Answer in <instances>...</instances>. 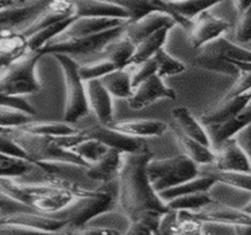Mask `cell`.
Masks as SVG:
<instances>
[{
  "label": "cell",
  "instance_id": "6da1fadb",
  "mask_svg": "<svg viewBox=\"0 0 251 235\" xmlns=\"http://www.w3.org/2000/svg\"><path fill=\"white\" fill-rule=\"evenodd\" d=\"M152 158L153 152L147 143L135 152L124 153L118 176V201L129 221L147 211L164 213L169 210L149 180L147 166Z\"/></svg>",
  "mask_w": 251,
  "mask_h": 235
},
{
  "label": "cell",
  "instance_id": "7a4b0ae2",
  "mask_svg": "<svg viewBox=\"0 0 251 235\" xmlns=\"http://www.w3.org/2000/svg\"><path fill=\"white\" fill-rule=\"evenodd\" d=\"M0 194L36 213L57 219L77 196L65 188L0 176Z\"/></svg>",
  "mask_w": 251,
  "mask_h": 235
},
{
  "label": "cell",
  "instance_id": "3957f363",
  "mask_svg": "<svg viewBox=\"0 0 251 235\" xmlns=\"http://www.w3.org/2000/svg\"><path fill=\"white\" fill-rule=\"evenodd\" d=\"M40 57L43 56L39 52L28 48L7 67L0 71V94L23 97L39 92L40 84L36 77V67Z\"/></svg>",
  "mask_w": 251,
  "mask_h": 235
},
{
  "label": "cell",
  "instance_id": "277c9868",
  "mask_svg": "<svg viewBox=\"0 0 251 235\" xmlns=\"http://www.w3.org/2000/svg\"><path fill=\"white\" fill-rule=\"evenodd\" d=\"M125 25L111 28V30L101 32V33L85 37L66 36L61 31L59 34L50 39L40 48L39 53L42 56L61 53L70 56L71 58L91 57L93 54L100 53L106 43H109L111 40L116 39L117 37L124 33Z\"/></svg>",
  "mask_w": 251,
  "mask_h": 235
},
{
  "label": "cell",
  "instance_id": "5b68a950",
  "mask_svg": "<svg viewBox=\"0 0 251 235\" xmlns=\"http://www.w3.org/2000/svg\"><path fill=\"white\" fill-rule=\"evenodd\" d=\"M8 134L22 149L26 158L32 162L71 161L89 166L79 156L63 149L55 141L54 136L34 134L14 127L8 130Z\"/></svg>",
  "mask_w": 251,
  "mask_h": 235
},
{
  "label": "cell",
  "instance_id": "8992f818",
  "mask_svg": "<svg viewBox=\"0 0 251 235\" xmlns=\"http://www.w3.org/2000/svg\"><path fill=\"white\" fill-rule=\"evenodd\" d=\"M52 56L60 64L65 81L66 100L63 120L77 124L91 113L87 104L85 81L80 78L78 72V63L74 58L61 53H55Z\"/></svg>",
  "mask_w": 251,
  "mask_h": 235
},
{
  "label": "cell",
  "instance_id": "52a82bcc",
  "mask_svg": "<svg viewBox=\"0 0 251 235\" xmlns=\"http://www.w3.org/2000/svg\"><path fill=\"white\" fill-rule=\"evenodd\" d=\"M147 172L157 193L188 181L198 175V166L184 153L171 158L149 161Z\"/></svg>",
  "mask_w": 251,
  "mask_h": 235
},
{
  "label": "cell",
  "instance_id": "ba28073f",
  "mask_svg": "<svg viewBox=\"0 0 251 235\" xmlns=\"http://www.w3.org/2000/svg\"><path fill=\"white\" fill-rule=\"evenodd\" d=\"M65 221L30 210H0V234L60 233Z\"/></svg>",
  "mask_w": 251,
  "mask_h": 235
},
{
  "label": "cell",
  "instance_id": "9c48e42d",
  "mask_svg": "<svg viewBox=\"0 0 251 235\" xmlns=\"http://www.w3.org/2000/svg\"><path fill=\"white\" fill-rule=\"evenodd\" d=\"M231 28V25L226 20L217 18L210 13L209 10L203 11L191 19L189 30L186 31L189 43L194 50H200L206 43L216 38L224 36Z\"/></svg>",
  "mask_w": 251,
  "mask_h": 235
},
{
  "label": "cell",
  "instance_id": "30bf717a",
  "mask_svg": "<svg viewBox=\"0 0 251 235\" xmlns=\"http://www.w3.org/2000/svg\"><path fill=\"white\" fill-rule=\"evenodd\" d=\"M198 51V54L226 59L237 65L241 71H251V53L249 48L233 43L226 34L206 43Z\"/></svg>",
  "mask_w": 251,
  "mask_h": 235
},
{
  "label": "cell",
  "instance_id": "8fae6325",
  "mask_svg": "<svg viewBox=\"0 0 251 235\" xmlns=\"http://www.w3.org/2000/svg\"><path fill=\"white\" fill-rule=\"evenodd\" d=\"M75 125L79 127L80 133L85 138L96 139V140H99L100 143L106 145L107 147L122 150L123 153L135 152L145 144V141H143L141 138L123 134V133L110 128L109 126L99 124L97 120H96V123L87 125V126H80L79 124Z\"/></svg>",
  "mask_w": 251,
  "mask_h": 235
},
{
  "label": "cell",
  "instance_id": "7c38bea8",
  "mask_svg": "<svg viewBox=\"0 0 251 235\" xmlns=\"http://www.w3.org/2000/svg\"><path fill=\"white\" fill-rule=\"evenodd\" d=\"M176 98V91L165 86L162 78L153 74L133 88L132 95L127 98V106L138 111L159 99L175 100Z\"/></svg>",
  "mask_w": 251,
  "mask_h": 235
},
{
  "label": "cell",
  "instance_id": "4fadbf2b",
  "mask_svg": "<svg viewBox=\"0 0 251 235\" xmlns=\"http://www.w3.org/2000/svg\"><path fill=\"white\" fill-rule=\"evenodd\" d=\"M49 0H33L25 4H16L0 10V32L16 30L22 32L37 18Z\"/></svg>",
  "mask_w": 251,
  "mask_h": 235
},
{
  "label": "cell",
  "instance_id": "5bb4252c",
  "mask_svg": "<svg viewBox=\"0 0 251 235\" xmlns=\"http://www.w3.org/2000/svg\"><path fill=\"white\" fill-rule=\"evenodd\" d=\"M215 160L211 166L220 171H237L250 173L249 155L233 138L223 141L215 150Z\"/></svg>",
  "mask_w": 251,
  "mask_h": 235
},
{
  "label": "cell",
  "instance_id": "9a60e30c",
  "mask_svg": "<svg viewBox=\"0 0 251 235\" xmlns=\"http://www.w3.org/2000/svg\"><path fill=\"white\" fill-rule=\"evenodd\" d=\"M85 91L90 112L95 114L96 120L104 126H109L113 119L112 95L106 91L100 79L85 81Z\"/></svg>",
  "mask_w": 251,
  "mask_h": 235
},
{
  "label": "cell",
  "instance_id": "2e32d148",
  "mask_svg": "<svg viewBox=\"0 0 251 235\" xmlns=\"http://www.w3.org/2000/svg\"><path fill=\"white\" fill-rule=\"evenodd\" d=\"M250 119L251 106L250 104H248L243 109H241L232 118L227 119L226 121H222V123L204 126L210 140V147H211V150H215L223 141H226L230 138H233L242 129L249 126Z\"/></svg>",
  "mask_w": 251,
  "mask_h": 235
},
{
  "label": "cell",
  "instance_id": "e0dca14e",
  "mask_svg": "<svg viewBox=\"0 0 251 235\" xmlns=\"http://www.w3.org/2000/svg\"><path fill=\"white\" fill-rule=\"evenodd\" d=\"M178 25L170 14L164 12H151L142 18L127 21L124 28V34L133 43H138L141 40L163 27H174Z\"/></svg>",
  "mask_w": 251,
  "mask_h": 235
},
{
  "label": "cell",
  "instance_id": "ac0fdd59",
  "mask_svg": "<svg viewBox=\"0 0 251 235\" xmlns=\"http://www.w3.org/2000/svg\"><path fill=\"white\" fill-rule=\"evenodd\" d=\"M110 1L119 5L126 11L127 16H129V21L142 18L151 12H164L170 14L172 18L176 20L177 24L182 26L184 30L188 31L190 27L191 20H185L178 17L164 0H110Z\"/></svg>",
  "mask_w": 251,
  "mask_h": 235
},
{
  "label": "cell",
  "instance_id": "d6986e66",
  "mask_svg": "<svg viewBox=\"0 0 251 235\" xmlns=\"http://www.w3.org/2000/svg\"><path fill=\"white\" fill-rule=\"evenodd\" d=\"M124 153L112 147H109L97 161L89 165L86 174L93 181L99 184H107L118 179L123 165Z\"/></svg>",
  "mask_w": 251,
  "mask_h": 235
},
{
  "label": "cell",
  "instance_id": "ffe728a7",
  "mask_svg": "<svg viewBox=\"0 0 251 235\" xmlns=\"http://www.w3.org/2000/svg\"><path fill=\"white\" fill-rule=\"evenodd\" d=\"M129 20L122 18H103V17H75L63 31L66 36L85 37L101 33L111 28L125 25Z\"/></svg>",
  "mask_w": 251,
  "mask_h": 235
},
{
  "label": "cell",
  "instance_id": "44dd1931",
  "mask_svg": "<svg viewBox=\"0 0 251 235\" xmlns=\"http://www.w3.org/2000/svg\"><path fill=\"white\" fill-rule=\"evenodd\" d=\"M191 213L200 221L250 223L251 225V214L245 213L241 208L226 205L223 202L217 201V200L203 207L202 210L191 212Z\"/></svg>",
  "mask_w": 251,
  "mask_h": 235
},
{
  "label": "cell",
  "instance_id": "7402d4cb",
  "mask_svg": "<svg viewBox=\"0 0 251 235\" xmlns=\"http://www.w3.org/2000/svg\"><path fill=\"white\" fill-rule=\"evenodd\" d=\"M110 128L135 138H150L160 136L168 129V125L156 119H132V120L113 121L109 125Z\"/></svg>",
  "mask_w": 251,
  "mask_h": 235
},
{
  "label": "cell",
  "instance_id": "603a6c76",
  "mask_svg": "<svg viewBox=\"0 0 251 235\" xmlns=\"http://www.w3.org/2000/svg\"><path fill=\"white\" fill-rule=\"evenodd\" d=\"M171 119L172 127L179 130L184 135L195 139V140L200 141V143L204 144L205 146L210 147V140L205 132V128L200 123V120H197L192 115L190 109L184 106L174 107L171 109Z\"/></svg>",
  "mask_w": 251,
  "mask_h": 235
},
{
  "label": "cell",
  "instance_id": "cb8c5ba5",
  "mask_svg": "<svg viewBox=\"0 0 251 235\" xmlns=\"http://www.w3.org/2000/svg\"><path fill=\"white\" fill-rule=\"evenodd\" d=\"M250 91L245 92L243 94L238 95V97L229 98V99H223L222 98V100L214 108L204 113L200 119V123L203 126H206V125L218 124L222 123V121H226L227 119L232 118L235 114H237L248 104H250Z\"/></svg>",
  "mask_w": 251,
  "mask_h": 235
},
{
  "label": "cell",
  "instance_id": "d4e9b609",
  "mask_svg": "<svg viewBox=\"0 0 251 235\" xmlns=\"http://www.w3.org/2000/svg\"><path fill=\"white\" fill-rule=\"evenodd\" d=\"M77 17H103L129 20L126 11L110 0H72Z\"/></svg>",
  "mask_w": 251,
  "mask_h": 235
},
{
  "label": "cell",
  "instance_id": "484cf974",
  "mask_svg": "<svg viewBox=\"0 0 251 235\" xmlns=\"http://www.w3.org/2000/svg\"><path fill=\"white\" fill-rule=\"evenodd\" d=\"M27 39L16 30L0 32V71L28 50Z\"/></svg>",
  "mask_w": 251,
  "mask_h": 235
},
{
  "label": "cell",
  "instance_id": "4316f807",
  "mask_svg": "<svg viewBox=\"0 0 251 235\" xmlns=\"http://www.w3.org/2000/svg\"><path fill=\"white\" fill-rule=\"evenodd\" d=\"M135 50V43L123 33L116 39L111 40L109 43H106L99 54L103 57V59L112 63L116 68H124L130 66Z\"/></svg>",
  "mask_w": 251,
  "mask_h": 235
},
{
  "label": "cell",
  "instance_id": "83f0119b",
  "mask_svg": "<svg viewBox=\"0 0 251 235\" xmlns=\"http://www.w3.org/2000/svg\"><path fill=\"white\" fill-rule=\"evenodd\" d=\"M198 174L210 176L217 184L238 188L242 191L251 190L250 173L237 172V171H220L212 167L211 164H206L198 166Z\"/></svg>",
  "mask_w": 251,
  "mask_h": 235
},
{
  "label": "cell",
  "instance_id": "f1b7e54d",
  "mask_svg": "<svg viewBox=\"0 0 251 235\" xmlns=\"http://www.w3.org/2000/svg\"><path fill=\"white\" fill-rule=\"evenodd\" d=\"M172 130H174V134L176 136L180 147H182L184 154L188 156L189 159H191L197 166L214 162L215 152L209 146H205V145L200 143V141L184 135L183 133H180L175 127H172Z\"/></svg>",
  "mask_w": 251,
  "mask_h": 235
},
{
  "label": "cell",
  "instance_id": "f546056e",
  "mask_svg": "<svg viewBox=\"0 0 251 235\" xmlns=\"http://www.w3.org/2000/svg\"><path fill=\"white\" fill-rule=\"evenodd\" d=\"M169 31H170L169 27H163L147 38H144L138 43H136V50L132 59H131L130 65H138V64L150 59L154 56L157 51L164 47L166 40H168Z\"/></svg>",
  "mask_w": 251,
  "mask_h": 235
},
{
  "label": "cell",
  "instance_id": "4dcf8cb0",
  "mask_svg": "<svg viewBox=\"0 0 251 235\" xmlns=\"http://www.w3.org/2000/svg\"><path fill=\"white\" fill-rule=\"evenodd\" d=\"M18 128L26 130V132L34 133V134L40 135H49V136H60V135H69L77 133L79 127L75 124L68 123L65 120L61 121H39L33 119L28 121Z\"/></svg>",
  "mask_w": 251,
  "mask_h": 235
},
{
  "label": "cell",
  "instance_id": "1f68e13d",
  "mask_svg": "<svg viewBox=\"0 0 251 235\" xmlns=\"http://www.w3.org/2000/svg\"><path fill=\"white\" fill-rule=\"evenodd\" d=\"M101 84L111 95L117 98L127 99L132 95V83H131V73L126 67L116 68L112 72L100 78Z\"/></svg>",
  "mask_w": 251,
  "mask_h": 235
},
{
  "label": "cell",
  "instance_id": "d6a6232c",
  "mask_svg": "<svg viewBox=\"0 0 251 235\" xmlns=\"http://www.w3.org/2000/svg\"><path fill=\"white\" fill-rule=\"evenodd\" d=\"M214 185H215L214 179H211L210 176L201 175V174H198V175L195 176V178L188 180V181L185 182H182V184L175 186V187L168 188V190H164V191H160V192H158V195L159 198L165 202L172 198H176V196L184 195V194L202 192V191H209Z\"/></svg>",
  "mask_w": 251,
  "mask_h": 235
},
{
  "label": "cell",
  "instance_id": "836d02e7",
  "mask_svg": "<svg viewBox=\"0 0 251 235\" xmlns=\"http://www.w3.org/2000/svg\"><path fill=\"white\" fill-rule=\"evenodd\" d=\"M212 201H215V199L212 198L209 191H202V192L189 193L172 198L165 201V205L170 210L197 212L209 204H211Z\"/></svg>",
  "mask_w": 251,
  "mask_h": 235
},
{
  "label": "cell",
  "instance_id": "e575fe53",
  "mask_svg": "<svg viewBox=\"0 0 251 235\" xmlns=\"http://www.w3.org/2000/svg\"><path fill=\"white\" fill-rule=\"evenodd\" d=\"M107 149L109 147L99 140L84 136L80 141L74 145L69 150L79 156L81 160L85 161L87 165H91L95 161H97L106 152Z\"/></svg>",
  "mask_w": 251,
  "mask_h": 235
},
{
  "label": "cell",
  "instance_id": "d590c367",
  "mask_svg": "<svg viewBox=\"0 0 251 235\" xmlns=\"http://www.w3.org/2000/svg\"><path fill=\"white\" fill-rule=\"evenodd\" d=\"M221 0H177L170 1L168 5L180 18L191 20L203 11L209 10Z\"/></svg>",
  "mask_w": 251,
  "mask_h": 235
},
{
  "label": "cell",
  "instance_id": "8d00e7d4",
  "mask_svg": "<svg viewBox=\"0 0 251 235\" xmlns=\"http://www.w3.org/2000/svg\"><path fill=\"white\" fill-rule=\"evenodd\" d=\"M251 231L250 223H229L217 221H201L200 234L210 235H247Z\"/></svg>",
  "mask_w": 251,
  "mask_h": 235
},
{
  "label": "cell",
  "instance_id": "74e56055",
  "mask_svg": "<svg viewBox=\"0 0 251 235\" xmlns=\"http://www.w3.org/2000/svg\"><path fill=\"white\" fill-rule=\"evenodd\" d=\"M75 19V18H72ZM72 19H66V20H61V21L54 22V24L46 26V27L40 28L37 32H34L33 34H31L30 37H27V45L31 50L39 52L40 48L45 45L46 43L49 42L50 39L59 34L61 31L65 30L68 27V25L72 21Z\"/></svg>",
  "mask_w": 251,
  "mask_h": 235
},
{
  "label": "cell",
  "instance_id": "f35d334b",
  "mask_svg": "<svg viewBox=\"0 0 251 235\" xmlns=\"http://www.w3.org/2000/svg\"><path fill=\"white\" fill-rule=\"evenodd\" d=\"M36 119V115L10 105H0V128L11 129Z\"/></svg>",
  "mask_w": 251,
  "mask_h": 235
},
{
  "label": "cell",
  "instance_id": "ab89813d",
  "mask_svg": "<svg viewBox=\"0 0 251 235\" xmlns=\"http://www.w3.org/2000/svg\"><path fill=\"white\" fill-rule=\"evenodd\" d=\"M33 162L24 158L0 153V176L17 178L27 173Z\"/></svg>",
  "mask_w": 251,
  "mask_h": 235
},
{
  "label": "cell",
  "instance_id": "60d3db41",
  "mask_svg": "<svg viewBox=\"0 0 251 235\" xmlns=\"http://www.w3.org/2000/svg\"><path fill=\"white\" fill-rule=\"evenodd\" d=\"M194 64L201 68L218 72V73L226 74L229 77H237L239 72H241L237 65L227 62L226 59H221V58L216 57H206L198 54L196 59L194 60Z\"/></svg>",
  "mask_w": 251,
  "mask_h": 235
},
{
  "label": "cell",
  "instance_id": "b9f144b4",
  "mask_svg": "<svg viewBox=\"0 0 251 235\" xmlns=\"http://www.w3.org/2000/svg\"><path fill=\"white\" fill-rule=\"evenodd\" d=\"M152 58L154 60V64H156V74L160 78L176 75L185 71V65L183 63H180L179 60L172 58L164 50V47L157 51Z\"/></svg>",
  "mask_w": 251,
  "mask_h": 235
},
{
  "label": "cell",
  "instance_id": "7bdbcfd3",
  "mask_svg": "<svg viewBox=\"0 0 251 235\" xmlns=\"http://www.w3.org/2000/svg\"><path fill=\"white\" fill-rule=\"evenodd\" d=\"M116 69V66L109 60L101 58L98 62L80 64L78 63V72H79L80 78L84 81L91 79H100L104 75Z\"/></svg>",
  "mask_w": 251,
  "mask_h": 235
},
{
  "label": "cell",
  "instance_id": "ee69618b",
  "mask_svg": "<svg viewBox=\"0 0 251 235\" xmlns=\"http://www.w3.org/2000/svg\"><path fill=\"white\" fill-rule=\"evenodd\" d=\"M229 32H232L233 43L238 45L250 43L251 40V7L245 10L241 16L238 17L235 24L230 28Z\"/></svg>",
  "mask_w": 251,
  "mask_h": 235
},
{
  "label": "cell",
  "instance_id": "f6af8a7d",
  "mask_svg": "<svg viewBox=\"0 0 251 235\" xmlns=\"http://www.w3.org/2000/svg\"><path fill=\"white\" fill-rule=\"evenodd\" d=\"M177 234H200L201 221L192 215L191 212L176 210Z\"/></svg>",
  "mask_w": 251,
  "mask_h": 235
},
{
  "label": "cell",
  "instance_id": "bcb514c9",
  "mask_svg": "<svg viewBox=\"0 0 251 235\" xmlns=\"http://www.w3.org/2000/svg\"><path fill=\"white\" fill-rule=\"evenodd\" d=\"M135 66L132 72L131 73V83H132V87L135 88L137 85L143 83L144 80H147L148 78H150L151 75L156 74L157 68L156 64H154L153 58H150V59L145 60L138 65H130Z\"/></svg>",
  "mask_w": 251,
  "mask_h": 235
},
{
  "label": "cell",
  "instance_id": "7dc6e473",
  "mask_svg": "<svg viewBox=\"0 0 251 235\" xmlns=\"http://www.w3.org/2000/svg\"><path fill=\"white\" fill-rule=\"evenodd\" d=\"M251 85V71H241L236 77V81L233 83L231 88L224 94L223 99H229V98L238 97L243 93L250 91Z\"/></svg>",
  "mask_w": 251,
  "mask_h": 235
},
{
  "label": "cell",
  "instance_id": "c3c4849f",
  "mask_svg": "<svg viewBox=\"0 0 251 235\" xmlns=\"http://www.w3.org/2000/svg\"><path fill=\"white\" fill-rule=\"evenodd\" d=\"M8 130L0 132V153H4V154H7V155L18 156V158L27 159L25 156L24 152L22 150V149H20L18 145L16 144V141L11 138V135L8 134Z\"/></svg>",
  "mask_w": 251,
  "mask_h": 235
},
{
  "label": "cell",
  "instance_id": "681fc988",
  "mask_svg": "<svg viewBox=\"0 0 251 235\" xmlns=\"http://www.w3.org/2000/svg\"><path fill=\"white\" fill-rule=\"evenodd\" d=\"M72 233H81V234H119L121 232L115 229L111 226H99L92 225L91 222H87L80 227L75 228Z\"/></svg>",
  "mask_w": 251,
  "mask_h": 235
},
{
  "label": "cell",
  "instance_id": "f907efd6",
  "mask_svg": "<svg viewBox=\"0 0 251 235\" xmlns=\"http://www.w3.org/2000/svg\"><path fill=\"white\" fill-rule=\"evenodd\" d=\"M0 105H10L18 107L20 109H24V111L31 113V114L36 115L37 117V111L32 107L27 101L23 99L22 97H6L4 94H0Z\"/></svg>",
  "mask_w": 251,
  "mask_h": 235
},
{
  "label": "cell",
  "instance_id": "816d5d0a",
  "mask_svg": "<svg viewBox=\"0 0 251 235\" xmlns=\"http://www.w3.org/2000/svg\"><path fill=\"white\" fill-rule=\"evenodd\" d=\"M125 234H133V235H138V234H153L152 231L148 227L145 223H143L141 221H129V227H127V231L125 232Z\"/></svg>",
  "mask_w": 251,
  "mask_h": 235
},
{
  "label": "cell",
  "instance_id": "f5cc1de1",
  "mask_svg": "<svg viewBox=\"0 0 251 235\" xmlns=\"http://www.w3.org/2000/svg\"><path fill=\"white\" fill-rule=\"evenodd\" d=\"M233 6H235L236 11H237L238 16H241L245 10L250 8L251 6V0H231Z\"/></svg>",
  "mask_w": 251,
  "mask_h": 235
},
{
  "label": "cell",
  "instance_id": "db71d44e",
  "mask_svg": "<svg viewBox=\"0 0 251 235\" xmlns=\"http://www.w3.org/2000/svg\"><path fill=\"white\" fill-rule=\"evenodd\" d=\"M17 206V202L8 199L7 196L0 194V208H13Z\"/></svg>",
  "mask_w": 251,
  "mask_h": 235
},
{
  "label": "cell",
  "instance_id": "11a10c76",
  "mask_svg": "<svg viewBox=\"0 0 251 235\" xmlns=\"http://www.w3.org/2000/svg\"><path fill=\"white\" fill-rule=\"evenodd\" d=\"M16 2H17V0H0V10L11 6V5L16 4Z\"/></svg>",
  "mask_w": 251,
  "mask_h": 235
},
{
  "label": "cell",
  "instance_id": "9f6ffc18",
  "mask_svg": "<svg viewBox=\"0 0 251 235\" xmlns=\"http://www.w3.org/2000/svg\"><path fill=\"white\" fill-rule=\"evenodd\" d=\"M30 1H33V0H17L18 4H25V2H30Z\"/></svg>",
  "mask_w": 251,
  "mask_h": 235
},
{
  "label": "cell",
  "instance_id": "6f0895ef",
  "mask_svg": "<svg viewBox=\"0 0 251 235\" xmlns=\"http://www.w3.org/2000/svg\"><path fill=\"white\" fill-rule=\"evenodd\" d=\"M166 2H170V1H177V0H164Z\"/></svg>",
  "mask_w": 251,
  "mask_h": 235
}]
</instances>
